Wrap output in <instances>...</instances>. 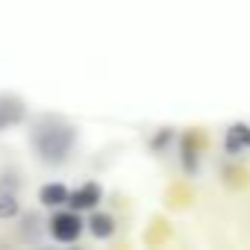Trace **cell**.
Segmentation results:
<instances>
[{
    "label": "cell",
    "instance_id": "obj_1",
    "mask_svg": "<svg viewBox=\"0 0 250 250\" xmlns=\"http://www.w3.org/2000/svg\"><path fill=\"white\" fill-rule=\"evenodd\" d=\"M30 145L36 150V156L47 165H59L68 159V153L77 145V130L68 121L56 118V115H42L33 130H30Z\"/></svg>",
    "mask_w": 250,
    "mask_h": 250
},
{
    "label": "cell",
    "instance_id": "obj_2",
    "mask_svg": "<svg viewBox=\"0 0 250 250\" xmlns=\"http://www.w3.org/2000/svg\"><path fill=\"white\" fill-rule=\"evenodd\" d=\"M21 206V180L12 168L0 171V218H15Z\"/></svg>",
    "mask_w": 250,
    "mask_h": 250
},
{
    "label": "cell",
    "instance_id": "obj_3",
    "mask_svg": "<svg viewBox=\"0 0 250 250\" xmlns=\"http://www.w3.org/2000/svg\"><path fill=\"white\" fill-rule=\"evenodd\" d=\"M83 227H85V224L80 221L77 209H74V212H59V215L50 218V235H53L56 241H62V244L77 241V238L83 235Z\"/></svg>",
    "mask_w": 250,
    "mask_h": 250
},
{
    "label": "cell",
    "instance_id": "obj_4",
    "mask_svg": "<svg viewBox=\"0 0 250 250\" xmlns=\"http://www.w3.org/2000/svg\"><path fill=\"white\" fill-rule=\"evenodd\" d=\"M250 150V124L238 121L229 124L227 133H224V153L227 156H244Z\"/></svg>",
    "mask_w": 250,
    "mask_h": 250
},
{
    "label": "cell",
    "instance_id": "obj_5",
    "mask_svg": "<svg viewBox=\"0 0 250 250\" xmlns=\"http://www.w3.org/2000/svg\"><path fill=\"white\" fill-rule=\"evenodd\" d=\"M100 197H103V188H100L97 183H85V186H80L77 191H71L68 206L77 209V212H83V209H94V206L100 203Z\"/></svg>",
    "mask_w": 250,
    "mask_h": 250
},
{
    "label": "cell",
    "instance_id": "obj_6",
    "mask_svg": "<svg viewBox=\"0 0 250 250\" xmlns=\"http://www.w3.org/2000/svg\"><path fill=\"white\" fill-rule=\"evenodd\" d=\"M24 115H27V109H24V103L18 97H0V130L24 121Z\"/></svg>",
    "mask_w": 250,
    "mask_h": 250
},
{
    "label": "cell",
    "instance_id": "obj_7",
    "mask_svg": "<svg viewBox=\"0 0 250 250\" xmlns=\"http://www.w3.org/2000/svg\"><path fill=\"white\" fill-rule=\"evenodd\" d=\"M88 232H91L94 238H109V235H115V218L106 215V212H94V215L88 218Z\"/></svg>",
    "mask_w": 250,
    "mask_h": 250
},
{
    "label": "cell",
    "instance_id": "obj_8",
    "mask_svg": "<svg viewBox=\"0 0 250 250\" xmlns=\"http://www.w3.org/2000/svg\"><path fill=\"white\" fill-rule=\"evenodd\" d=\"M68 197H71V191H68L62 183H50V186H44V188H42V203H44V206H50V209H56V206L68 203Z\"/></svg>",
    "mask_w": 250,
    "mask_h": 250
},
{
    "label": "cell",
    "instance_id": "obj_9",
    "mask_svg": "<svg viewBox=\"0 0 250 250\" xmlns=\"http://www.w3.org/2000/svg\"><path fill=\"white\" fill-rule=\"evenodd\" d=\"M180 153H183V156H180V159H183V171H186V174H197V168H200V156H197V147H194L191 136L183 139Z\"/></svg>",
    "mask_w": 250,
    "mask_h": 250
},
{
    "label": "cell",
    "instance_id": "obj_10",
    "mask_svg": "<svg viewBox=\"0 0 250 250\" xmlns=\"http://www.w3.org/2000/svg\"><path fill=\"white\" fill-rule=\"evenodd\" d=\"M171 139H174V133H171V130H162V133H159V139H153V147L159 150V147L171 145Z\"/></svg>",
    "mask_w": 250,
    "mask_h": 250
}]
</instances>
